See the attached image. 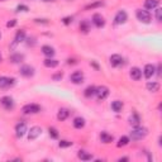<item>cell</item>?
I'll use <instances>...</instances> for the list:
<instances>
[{"label":"cell","mask_w":162,"mask_h":162,"mask_svg":"<svg viewBox=\"0 0 162 162\" xmlns=\"http://www.w3.org/2000/svg\"><path fill=\"white\" fill-rule=\"evenodd\" d=\"M147 134H148V129L147 128L137 126L131 131V138L133 139V141H141V139H143Z\"/></svg>","instance_id":"1"},{"label":"cell","mask_w":162,"mask_h":162,"mask_svg":"<svg viewBox=\"0 0 162 162\" xmlns=\"http://www.w3.org/2000/svg\"><path fill=\"white\" fill-rule=\"evenodd\" d=\"M0 105L7 110H12L14 108V100H13V98H10V96H3V98L0 99Z\"/></svg>","instance_id":"6"},{"label":"cell","mask_w":162,"mask_h":162,"mask_svg":"<svg viewBox=\"0 0 162 162\" xmlns=\"http://www.w3.org/2000/svg\"><path fill=\"white\" fill-rule=\"evenodd\" d=\"M143 74H144V77L146 79H151L156 74V67L153 66L152 63H147L144 66V70H143Z\"/></svg>","instance_id":"13"},{"label":"cell","mask_w":162,"mask_h":162,"mask_svg":"<svg viewBox=\"0 0 162 162\" xmlns=\"http://www.w3.org/2000/svg\"><path fill=\"white\" fill-rule=\"evenodd\" d=\"M67 63H68V65H75V63H76V61H75V60H71V58H70V60H67Z\"/></svg>","instance_id":"40"},{"label":"cell","mask_w":162,"mask_h":162,"mask_svg":"<svg viewBox=\"0 0 162 162\" xmlns=\"http://www.w3.org/2000/svg\"><path fill=\"white\" fill-rule=\"evenodd\" d=\"M127 20H128V14L126 13V10H119L114 17V24H117V25L124 24Z\"/></svg>","instance_id":"5"},{"label":"cell","mask_w":162,"mask_h":162,"mask_svg":"<svg viewBox=\"0 0 162 162\" xmlns=\"http://www.w3.org/2000/svg\"><path fill=\"white\" fill-rule=\"evenodd\" d=\"M111 109H113V111L119 113L123 109V103L119 101V100H114V101L111 103Z\"/></svg>","instance_id":"27"},{"label":"cell","mask_w":162,"mask_h":162,"mask_svg":"<svg viewBox=\"0 0 162 162\" xmlns=\"http://www.w3.org/2000/svg\"><path fill=\"white\" fill-rule=\"evenodd\" d=\"M100 139H101L103 143L108 144V143H111L113 141H114V137H113L111 134H109L108 132H101L100 133Z\"/></svg>","instance_id":"17"},{"label":"cell","mask_w":162,"mask_h":162,"mask_svg":"<svg viewBox=\"0 0 162 162\" xmlns=\"http://www.w3.org/2000/svg\"><path fill=\"white\" fill-rule=\"evenodd\" d=\"M109 61H110V65L113 67H119L123 63V57L120 55H111Z\"/></svg>","instance_id":"14"},{"label":"cell","mask_w":162,"mask_h":162,"mask_svg":"<svg viewBox=\"0 0 162 162\" xmlns=\"http://www.w3.org/2000/svg\"><path fill=\"white\" fill-rule=\"evenodd\" d=\"M137 18L139 22H142L144 24H149L151 23V14L147 12V10H142V9H137Z\"/></svg>","instance_id":"2"},{"label":"cell","mask_w":162,"mask_h":162,"mask_svg":"<svg viewBox=\"0 0 162 162\" xmlns=\"http://www.w3.org/2000/svg\"><path fill=\"white\" fill-rule=\"evenodd\" d=\"M0 38H1V36H0Z\"/></svg>","instance_id":"44"},{"label":"cell","mask_w":162,"mask_h":162,"mask_svg":"<svg viewBox=\"0 0 162 162\" xmlns=\"http://www.w3.org/2000/svg\"><path fill=\"white\" fill-rule=\"evenodd\" d=\"M15 25H17V20H15V19L9 20L8 23H7V27H8V28H13V27H15Z\"/></svg>","instance_id":"37"},{"label":"cell","mask_w":162,"mask_h":162,"mask_svg":"<svg viewBox=\"0 0 162 162\" xmlns=\"http://www.w3.org/2000/svg\"><path fill=\"white\" fill-rule=\"evenodd\" d=\"M95 95L99 100H104L108 98V95H109V89H108L106 86H99V88H96V90H95Z\"/></svg>","instance_id":"7"},{"label":"cell","mask_w":162,"mask_h":162,"mask_svg":"<svg viewBox=\"0 0 162 162\" xmlns=\"http://www.w3.org/2000/svg\"><path fill=\"white\" fill-rule=\"evenodd\" d=\"M103 4H104V3H103V1H95V3H91V4H89L88 5V7H86L85 9L86 10H90V9H95V8H100L101 7V5Z\"/></svg>","instance_id":"31"},{"label":"cell","mask_w":162,"mask_h":162,"mask_svg":"<svg viewBox=\"0 0 162 162\" xmlns=\"http://www.w3.org/2000/svg\"><path fill=\"white\" fill-rule=\"evenodd\" d=\"M23 113L24 114H37L41 111V106L38 104H27L23 106Z\"/></svg>","instance_id":"4"},{"label":"cell","mask_w":162,"mask_h":162,"mask_svg":"<svg viewBox=\"0 0 162 162\" xmlns=\"http://www.w3.org/2000/svg\"><path fill=\"white\" fill-rule=\"evenodd\" d=\"M70 80H71L72 84H76V85H80L84 82V74L82 71H75L71 74L70 76Z\"/></svg>","instance_id":"9"},{"label":"cell","mask_w":162,"mask_h":162,"mask_svg":"<svg viewBox=\"0 0 162 162\" xmlns=\"http://www.w3.org/2000/svg\"><path fill=\"white\" fill-rule=\"evenodd\" d=\"M93 23L95 24V27H98V28H101V27L105 25V20L104 18L101 17V14H94L93 15Z\"/></svg>","instance_id":"15"},{"label":"cell","mask_w":162,"mask_h":162,"mask_svg":"<svg viewBox=\"0 0 162 162\" xmlns=\"http://www.w3.org/2000/svg\"><path fill=\"white\" fill-rule=\"evenodd\" d=\"M48 132H50V136H51L53 139H57V138H58V132H57L56 128L50 127V128H48Z\"/></svg>","instance_id":"32"},{"label":"cell","mask_w":162,"mask_h":162,"mask_svg":"<svg viewBox=\"0 0 162 162\" xmlns=\"http://www.w3.org/2000/svg\"><path fill=\"white\" fill-rule=\"evenodd\" d=\"M19 72H20L22 76H24V77H32L34 75V68L32 66H29V65H24V66L20 67Z\"/></svg>","instance_id":"11"},{"label":"cell","mask_w":162,"mask_h":162,"mask_svg":"<svg viewBox=\"0 0 162 162\" xmlns=\"http://www.w3.org/2000/svg\"><path fill=\"white\" fill-rule=\"evenodd\" d=\"M62 22H63V24H70V23H71V22H72V17H66V18H63L62 19Z\"/></svg>","instance_id":"38"},{"label":"cell","mask_w":162,"mask_h":162,"mask_svg":"<svg viewBox=\"0 0 162 162\" xmlns=\"http://www.w3.org/2000/svg\"><path fill=\"white\" fill-rule=\"evenodd\" d=\"M95 90H96V88L95 86H88V88L85 89V91H84V95L86 96V98H91L93 95H95Z\"/></svg>","instance_id":"29"},{"label":"cell","mask_w":162,"mask_h":162,"mask_svg":"<svg viewBox=\"0 0 162 162\" xmlns=\"http://www.w3.org/2000/svg\"><path fill=\"white\" fill-rule=\"evenodd\" d=\"M146 88H147V90L151 91V93H157L160 90V84L156 82V81H149V82H147V85H146Z\"/></svg>","instance_id":"20"},{"label":"cell","mask_w":162,"mask_h":162,"mask_svg":"<svg viewBox=\"0 0 162 162\" xmlns=\"http://www.w3.org/2000/svg\"><path fill=\"white\" fill-rule=\"evenodd\" d=\"M139 123H141V117H139L137 113L134 111L133 114L129 117V124L133 126V127H137V126H139Z\"/></svg>","instance_id":"18"},{"label":"cell","mask_w":162,"mask_h":162,"mask_svg":"<svg viewBox=\"0 0 162 162\" xmlns=\"http://www.w3.org/2000/svg\"><path fill=\"white\" fill-rule=\"evenodd\" d=\"M43 65L48 68H55L58 66V61L55 60V58H46V60L43 61Z\"/></svg>","instance_id":"22"},{"label":"cell","mask_w":162,"mask_h":162,"mask_svg":"<svg viewBox=\"0 0 162 162\" xmlns=\"http://www.w3.org/2000/svg\"><path fill=\"white\" fill-rule=\"evenodd\" d=\"M129 143V137H127V136H123V137H120L119 138V141H118V143H117V146L118 147H126V146Z\"/></svg>","instance_id":"30"},{"label":"cell","mask_w":162,"mask_h":162,"mask_svg":"<svg viewBox=\"0 0 162 162\" xmlns=\"http://www.w3.org/2000/svg\"><path fill=\"white\" fill-rule=\"evenodd\" d=\"M131 77L133 80H136V81L141 80V77H142V70L138 68V67H132L131 68Z\"/></svg>","instance_id":"16"},{"label":"cell","mask_w":162,"mask_h":162,"mask_svg":"<svg viewBox=\"0 0 162 162\" xmlns=\"http://www.w3.org/2000/svg\"><path fill=\"white\" fill-rule=\"evenodd\" d=\"M62 77H63V74L62 72H58V74H55L52 76V79L55 80V81H61L62 80Z\"/></svg>","instance_id":"36"},{"label":"cell","mask_w":162,"mask_h":162,"mask_svg":"<svg viewBox=\"0 0 162 162\" xmlns=\"http://www.w3.org/2000/svg\"><path fill=\"white\" fill-rule=\"evenodd\" d=\"M41 133H42V128L41 127H32L29 129V132H28V139L29 141H33V139H37L39 136H41Z\"/></svg>","instance_id":"10"},{"label":"cell","mask_w":162,"mask_h":162,"mask_svg":"<svg viewBox=\"0 0 162 162\" xmlns=\"http://www.w3.org/2000/svg\"><path fill=\"white\" fill-rule=\"evenodd\" d=\"M161 13H162V9L161 8H156V19H157V22H161L162 18H161Z\"/></svg>","instance_id":"35"},{"label":"cell","mask_w":162,"mask_h":162,"mask_svg":"<svg viewBox=\"0 0 162 162\" xmlns=\"http://www.w3.org/2000/svg\"><path fill=\"white\" fill-rule=\"evenodd\" d=\"M15 133H17L18 138H22L27 133V124L24 122H19L17 126H15Z\"/></svg>","instance_id":"12"},{"label":"cell","mask_w":162,"mask_h":162,"mask_svg":"<svg viewBox=\"0 0 162 162\" xmlns=\"http://www.w3.org/2000/svg\"><path fill=\"white\" fill-rule=\"evenodd\" d=\"M34 22H36V23H43V24H47L48 23L47 19H34Z\"/></svg>","instance_id":"39"},{"label":"cell","mask_w":162,"mask_h":162,"mask_svg":"<svg viewBox=\"0 0 162 162\" xmlns=\"http://www.w3.org/2000/svg\"><path fill=\"white\" fill-rule=\"evenodd\" d=\"M42 53L46 55L47 57H52V56H55V50H53V47H51V46H43Z\"/></svg>","instance_id":"24"},{"label":"cell","mask_w":162,"mask_h":162,"mask_svg":"<svg viewBox=\"0 0 162 162\" xmlns=\"http://www.w3.org/2000/svg\"><path fill=\"white\" fill-rule=\"evenodd\" d=\"M74 127L76 129L84 128L85 127V119H84V118H81V117L75 118V119H74Z\"/></svg>","instance_id":"26"},{"label":"cell","mask_w":162,"mask_h":162,"mask_svg":"<svg viewBox=\"0 0 162 162\" xmlns=\"http://www.w3.org/2000/svg\"><path fill=\"white\" fill-rule=\"evenodd\" d=\"M77 157L82 161H90V160H93V155H90L89 152H86V151H79Z\"/></svg>","instance_id":"23"},{"label":"cell","mask_w":162,"mask_h":162,"mask_svg":"<svg viewBox=\"0 0 162 162\" xmlns=\"http://www.w3.org/2000/svg\"><path fill=\"white\" fill-rule=\"evenodd\" d=\"M58 146H60L61 148H67V147H71L72 146V142H70V141H60V143H58Z\"/></svg>","instance_id":"33"},{"label":"cell","mask_w":162,"mask_h":162,"mask_svg":"<svg viewBox=\"0 0 162 162\" xmlns=\"http://www.w3.org/2000/svg\"><path fill=\"white\" fill-rule=\"evenodd\" d=\"M80 30L82 32V33H88V32L90 30V23L89 20H82L80 23Z\"/></svg>","instance_id":"28"},{"label":"cell","mask_w":162,"mask_h":162,"mask_svg":"<svg viewBox=\"0 0 162 162\" xmlns=\"http://www.w3.org/2000/svg\"><path fill=\"white\" fill-rule=\"evenodd\" d=\"M15 84L14 77H7V76H0V89H7L10 88Z\"/></svg>","instance_id":"8"},{"label":"cell","mask_w":162,"mask_h":162,"mask_svg":"<svg viewBox=\"0 0 162 162\" xmlns=\"http://www.w3.org/2000/svg\"><path fill=\"white\" fill-rule=\"evenodd\" d=\"M24 60V55L22 53H14V55L10 56V62L12 63H20Z\"/></svg>","instance_id":"25"},{"label":"cell","mask_w":162,"mask_h":162,"mask_svg":"<svg viewBox=\"0 0 162 162\" xmlns=\"http://www.w3.org/2000/svg\"><path fill=\"white\" fill-rule=\"evenodd\" d=\"M128 160H129L128 157H123V158H119L118 161H119V162H122V161H128Z\"/></svg>","instance_id":"41"},{"label":"cell","mask_w":162,"mask_h":162,"mask_svg":"<svg viewBox=\"0 0 162 162\" xmlns=\"http://www.w3.org/2000/svg\"><path fill=\"white\" fill-rule=\"evenodd\" d=\"M68 115H70V111L67 109H65V108H61V109L58 110V113H57V119L63 122V120L67 119Z\"/></svg>","instance_id":"19"},{"label":"cell","mask_w":162,"mask_h":162,"mask_svg":"<svg viewBox=\"0 0 162 162\" xmlns=\"http://www.w3.org/2000/svg\"><path fill=\"white\" fill-rule=\"evenodd\" d=\"M25 39V32L23 30V29H20V30H18L17 32V34H15V37H14V41H13V43L10 45V50H14L15 47H17L19 43H22Z\"/></svg>","instance_id":"3"},{"label":"cell","mask_w":162,"mask_h":162,"mask_svg":"<svg viewBox=\"0 0 162 162\" xmlns=\"http://www.w3.org/2000/svg\"><path fill=\"white\" fill-rule=\"evenodd\" d=\"M29 8L27 7V5H23V4H20L17 7V12H28Z\"/></svg>","instance_id":"34"},{"label":"cell","mask_w":162,"mask_h":162,"mask_svg":"<svg viewBox=\"0 0 162 162\" xmlns=\"http://www.w3.org/2000/svg\"><path fill=\"white\" fill-rule=\"evenodd\" d=\"M43 1H55V0H43Z\"/></svg>","instance_id":"42"},{"label":"cell","mask_w":162,"mask_h":162,"mask_svg":"<svg viewBox=\"0 0 162 162\" xmlns=\"http://www.w3.org/2000/svg\"><path fill=\"white\" fill-rule=\"evenodd\" d=\"M0 62H1V57H0Z\"/></svg>","instance_id":"43"},{"label":"cell","mask_w":162,"mask_h":162,"mask_svg":"<svg viewBox=\"0 0 162 162\" xmlns=\"http://www.w3.org/2000/svg\"><path fill=\"white\" fill-rule=\"evenodd\" d=\"M160 4V0H146L144 1V8L148 9V10H152L156 9Z\"/></svg>","instance_id":"21"}]
</instances>
